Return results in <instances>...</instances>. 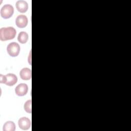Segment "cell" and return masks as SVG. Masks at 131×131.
<instances>
[{"mask_svg":"<svg viewBox=\"0 0 131 131\" xmlns=\"http://www.w3.org/2000/svg\"><path fill=\"white\" fill-rule=\"evenodd\" d=\"M16 30L12 27L2 28L0 30V39L6 41L13 39L16 35Z\"/></svg>","mask_w":131,"mask_h":131,"instance_id":"6da1fadb","label":"cell"},{"mask_svg":"<svg viewBox=\"0 0 131 131\" xmlns=\"http://www.w3.org/2000/svg\"><path fill=\"white\" fill-rule=\"evenodd\" d=\"M14 13V8L12 6L9 4L5 5L1 10V15L5 18H9L12 16Z\"/></svg>","mask_w":131,"mask_h":131,"instance_id":"7a4b0ae2","label":"cell"},{"mask_svg":"<svg viewBox=\"0 0 131 131\" xmlns=\"http://www.w3.org/2000/svg\"><path fill=\"white\" fill-rule=\"evenodd\" d=\"M7 50L8 53L12 57L17 56L20 51V47L19 45L15 42H13L10 43L7 48Z\"/></svg>","mask_w":131,"mask_h":131,"instance_id":"3957f363","label":"cell"},{"mask_svg":"<svg viewBox=\"0 0 131 131\" xmlns=\"http://www.w3.org/2000/svg\"><path fill=\"white\" fill-rule=\"evenodd\" d=\"M18 126L23 130H27L31 127V121L27 117L20 118L18 122Z\"/></svg>","mask_w":131,"mask_h":131,"instance_id":"277c9868","label":"cell"},{"mask_svg":"<svg viewBox=\"0 0 131 131\" xmlns=\"http://www.w3.org/2000/svg\"><path fill=\"white\" fill-rule=\"evenodd\" d=\"M28 90V85L25 83L19 84L15 89V92L16 94L19 96L25 95Z\"/></svg>","mask_w":131,"mask_h":131,"instance_id":"5b68a950","label":"cell"},{"mask_svg":"<svg viewBox=\"0 0 131 131\" xmlns=\"http://www.w3.org/2000/svg\"><path fill=\"white\" fill-rule=\"evenodd\" d=\"M16 26L20 28H25L28 24V18L26 15H18L15 20Z\"/></svg>","mask_w":131,"mask_h":131,"instance_id":"8992f818","label":"cell"},{"mask_svg":"<svg viewBox=\"0 0 131 131\" xmlns=\"http://www.w3.org/2000/svg\"><path fill=\"white\" fill-rule=\"evenodd\" d=\"M16 7L19 12L25 13L28 10V5L25 1H18L16 3Z\"/></svg>","mask_w":131,"mask_h":131,"instance_id":"52a82bcc","label":"cell"},{"mask_svg":"<svg viewBox=\"0 0 131 131\" xmlns=\"http://www.w3.org/2000/svg\"><path fill=\"white\" fill-rule=\"evenodd\" d=\"M20 76L23 80H29L31 78V70L27 68H23L20 72Z\"/></svg>","mask_w":131,"mask_h":131,"instance_id":"ba28073f","label":"cell"},{"mask_svg":"<svg viewBox=\"0 0 131 131\" xmlns=\"http://www.w3.org/2000/svg\"><path fill=\"white\" fill-rule=\"evenodd\" d=\"M7 80L6 84L8 86H12L14 85L17 81V78L15 74L9 73L6 75Z\"/></svg>","mask_w":131,"mask_h":131,"instance_id":"9c48e42d","label":"cell"},{"mask_svg":"<svg viewBox=\"0 0 131 131\" xmlns=\"http://www.w3.org/2000/svg\"><path fill=\"white\" fill-rule=\"evenodd\" d=\"M15 130V125L12 121L6 122L3 126L4 131H14Z\"/></svg>","mask_w":131,"mask_h":131,"instance_id":"30bf717a","label":"cell"},{"mask_svg":"<svg viewBox=\"0 0 131 131\" xmlns=\"http://www.w3.org/2000/svg\"><path fill=\"white\" fill-rule=\"evenodd\" d=\"M18 41L21 43H26L28 39V35L25 32H20L18 35Z\"/></svg>","mask_w":131,"mask_h":131,"instance_id":"8fae6325","label":"cell"},{"mask_svg":"<svg viewBox=\"0 0 131 131\" xmlns=\"http://www.w3.org/2000/svg\"><path fill=\"white\" fill-rule=\"evenodd\" d=\"M31 104H32V100H29L26 102L24 105V109L28 113H32V109H31Z\"/></svg>","mask_w":131,"mask_h":131,"instance_id":"7c38bea8","label":"cell"},{"mask_svg":"<svg viewBox=\"0 0 131 131\" xmlns=\"http://www.w3.org/2000/svg\"><path fill=\"white\" fill-rule=\"evenodd\" d=\"M7 78L6 75H3L1 74L0 75V82L2 83H6Z\"/></svg>","mask_w":131,"mask_h":131,"instance_id":"4fadbf2b","label":"cell"}]
</instances>
